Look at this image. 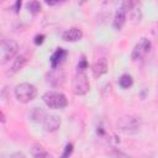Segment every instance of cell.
<instances>
[{
  "mask_svg": "<svg viewBox=\"0 0 158 158\" xmlns=\"http://www.w3.org/2000/svg\"><path fill=\"white\" fill-rule=\"evenodd\" d=\"M20 9H21V0H16V4H15V11L19 12Z\"/></svg>",
  "mask_w": 158,
  "mask_h": 158,
  "instance_id": "obj_23",
  "label": "cell"
},
{
  "mask_svg": "<svg viewBox=\"0 0 158 158\" xmlns=\"http://www.w3.org/2000/svg\"><path fill=\"white\" fill-rule=\"evenodd\" d=\"M68 52L64 49V48H57V51L51 56L49 58V62H51V67L52 68H57L67 57Z\"/></svg>",
  "mask_w": 158,
  "mask_h": 158,
  "instance_id": "obj_11",
  "label": "cell"
},
{
  "mask_svg": "<svg viewBox=\"0 0 158 158\" xmlns=\"http://www.w3.org/2000/svg\"><path fill=\"white\" fill-rule=\"evenodd\" d=\"M42 126L46 132H54L60 127V118L56 115H47L42 121Z\"/></svg>",
  "mask_w": 158,
  "mask_h": 158,
  "instance_id": "obj_7",
  "label": "cell"
},
{
  "mask_svg": "<svg viewBox=\"0 0 158 158\" xmlns=\"http://www.w3.org/2000/svg\"><path fill=\"white\" fill-rule=\"evenodd\" d=\"M43 101L49 109H64L68 105L67 96L59 91H47L43 95Z\"/></svg>",
  "mask_w": 158,
  "mask_h": 158,
  "instance_id": "obj_3",
  "label": "cell"
},
{
  "mask_svg": "<svg viewBox=\"0 0 158 158\" xmlns=\"http://www.w3.org/2000/svg\"><path fill=\"white\" fill-rule=\"evenodd\" d=\"M142 125V120L139 116H136V115H126V116H122L117 120V128L122 132H126V133H131V132H136L139 130Z\"/></svg>",
  "mask_w": 158,
  "mask_h": 158,
  "instance_id": "obj_1",
  "label": "cell"
},
{
  "mask_svg": "<svg viewBox=\"0 0 158 158\" xmlns=\"http://www.w3.org/2000/svg\"><path fill=\"white\" fill-rule=\"evenodd\" d=\"M91 70H93V74L95 78H99L101 75H104L106 72H107V60L105 58H100L98 59L93 67H91Z\"/></svg>",
  "mask_w": 158,
  "mask_h": 158,
  "instance_id": "obj_10",
  "label": "cell"
},
{
  "mask_svg": "<svg viewBox=\"0 0 158 158\" xmlns=\"http://www.w3.org/2000/svg\"><path fill=\"white\" fill-rule=\"evenodd\" d=\"M81 37H83V31L78 27H72V28L64 31L62 35V38L67 42H77L79 40H81Z\"/></svg>",
  "mask_w": 158,
  "mask_h": 158,
  "instance_id": "obj_9",
  "label": "cell"
},
{
  "mask_svg": "<svg viewBox=\"0 0 158 158\" xmlns=\"http://www.w3.org/2000/svg\"><path fill=\"white\" fill-rule=\"evenodd\" d=\"M6 121V117H5V115L0 111V122H5Z\"/></svg>",
  "mask_w": 158,
  "mask_h": 158,
  "instance_id": "obj_24",
  "label": "cell"
},
{
  "mask_svg": "<svg viewBox=\"0 0 158 158\" xmlns=\"http://www.w3.org/2000/svg\"><path fill=\"white\" fill-rule=\"evenodd\" d=\"M151 47H152L151 41H149L148 38H146V37H142V38L135 44V47H133V49H132V54H131L132 60L137 62V60L143 59V58L148 54V52L151 51Z\"/></svg>",
  "mask_w": 158,
  "mask_h": 158,
  "instance_id": "obj_5",
  "label": "cell"
},
{
  "mask_svg": "<svg viewBox=\"0 0 158 158\" xmlns=\"http://www.w3.org/2000/svg\"><path fill=\"white\" fill-rule=\"evenodd\" d=\"M15 96L20 102H30L37 96V89L30 83H21L15 88Z\"/></svg>",
  "mask_w": 158,
  "mask_h": 158,
  "instance_id": "obj_2",
  "label": "cell"
},
{
  "mask_svg": "<svg viewBox=\"0 0 158 158\" xmlns=\"http://www.w3.org/2000/svg\"><path fill=\"white\" fill-rule=\"evenodd\" d=\"M43 40H44V35H37L36 37H35V44H41V43H43Z\"/></svg>",
  "mask_w": 158,
  "mask_h": 158,
  "instance_id": "obj_21",
  "label": "cell"
},
{
  "mask_svg": "<svg viewBox=\"0 0 158 158\" xmlns=\"http://www.w3.org/2000/svg\"><path fill=\"white\" fill-rule=\"evenodd\" d=\"M27 63V58H26V56H23V54H20V56H17L16 57V59L14 60V63H12V65H11V69H10V72H9V74H15V73H17L20 69H22L23 67H25V64Z\"/></svg>",
  "mask_w": 158,
  "mask_h": 158,
  "instance_id": "obj_13",
  "label": "cell"
},
{
  "mask_svg": "<svg viewBox=\"0 0 158 158\" xmlns=\"http://www.w3.org/2000/svg\"><path fill=\"white\" fill-rule=\"evenodd\" d=\"M17 51H19V44H17L15 41H12V40L7 41V42L5 43V46H4V58H2V63H6V62H9L11 58H14V57L16 56Z\"/></svg>",
  "mask_w": 158,
  "mask_h": 158,
  "instance_id": "obj_8",
  "label": "cell"
},
{
  "mask_svg": "<svg viewBox=\"0 0 158 158\" xmlns=\"http://www.w3.org/2000/svg\"><path fill=\"white\" fill-rule=\"evenodd\" d=\"M52 69L53 70H51L47 74V83L51 84L53 88H59L65 81V74L62 69H57V68H52Z\"/></svg>",
  "mask_w": 158,
  "mask_h": 158,
  "instance_id": "obj_6",
  "label": "cell"
},
{
  "mask_svg": "<svg viewBox=\"0 0 158 158\" xmlns=\"http://www.w3.org/2000/svg\"><path fill=\"white\" fill-rule=\"evenodd\" d=\"M86 67H88V64H86V60H85V58L83 57V58H81V60H80V63H78V72H81V70H84Z\"/></svg>",
  "mask_w": 158,
  "mask_h": 158,
  "instance_id": "obj_20",
  "label": "cell"
},
{
  "mask_svg": "<svg viewBox=\"0 0 158 158\" xmlns=\"http://www.w3.org/2000/svg\"><path fill=\"white\" fill-rule=\"evenodd\" d=\"M31 154L35 157V158H42V157H51V154L41 146L36 144L31 148Z\"/></svg>",
  "mask_w": 158,
  "mask_h": 158,
  "instance_id": "obj_16",
  "label": "cell"
},
{
  "mask_svg": "<svg viewBox=\"0 0 158 158\" xmlns=\"http://www.w3.org/2000/svg\"><path fill=\"white\" fill-rule=\"evenodd\" d=\"M137 5H141V2H139V0H122V7L125 9V11H126V14L131 10V9H133L135 6H137Z\"/></svg>",
  "mask_w": 158,
  "mask_h": 158,
  "instance_id": "obj_18",
  "label": "cell"
},
{
  "mask_svg": "<svg viewBox=\"0 0 158 158\" xmlns=\"http://www.w3.org/2000/svg\"><path fill=\"white\" fill-rule=\"evenodd\" d=\"M26 7H27V10H28L32 15H37V14H40L41 10H42V6H41L40 1H37V0H30V1L27 2Z\"/></svg>",
  "mask_w": 158,
  "mask_h": 158,
  "instance_id": "obj_17",
  "label": "cell"
},
{
  "mask_svg": "<svg viewBox=\"0 0 158 158\" xmlns=\"http://www.w3.org/2000/svg\"><path fill=\"white\" fill-rule=\"evenodd\" d=\"M126 16H127V14H126L125 9L122 6H120L117 9L116 14H115V17H114V27H115V30L120 31L123 27V25L126 22Z\"/></svg>",
  "mask_w": 158,
  "mask_h": 158,
  "instance_id": "obj_12",
  "label": "cell"
},
{
  "mask_svg": "<svg viewBox=\"0 0 158 158\" xmlns=\"http://www.w3.org/2000/svg\"><path fill=\"white\" fill-rule=\"evenodd\" d=\"M90 90V83L85 73L78 72L72 81V91L75 95H85Z\"/></svg>",
  "mask_w": 158,
  "mask_h": 158,
  "instance_id": "obj_4",
  "label": "cell"
},
{
  "mask_svg": "<svg viewBox=\"0 0 158 158\" xmlns=\"http://www.w3.org/2000/svg\"><path fill=\"white\" fill-rule=\"evenodd\" d=\"M46 116H47L46 111L42 110L41 107H33L32 111L30 112V117H31V120L35 121V122H42Z\"/></svg>",
  "mask_w": 158,
  "mask_h": 158,
  "instance_id": "obj_14",
  "label": "cell"
},
{
  "mask_svg": "<svg viewBox=\"0 0 158 158\" xmlns=\"http://www.w3.org/2000/svg\"><path fill=\"white\" fill-rule=\"evenodd\" d=\"M46 1V4L47 5H56V4H58V2H60V1H63V0H44Z\"/></svg>",
  "mask_w": 158,
  "mask_h": 158,
  "instance_id": "obj_22",
  "label": "cell"
},
{
  "mask_svg": "<svg viewBox=\"0 0 158 158\" xmlns=\"http://www.w3.org/2000/svg\"><path fill=\"white\" fill-rule=\"evenodd\" d=\"M132 84H133V78L130 74H122L118 79V85L122 89H128L132 86Z\"/></svg>",
  "mask_w": 158,
  "mask_h": 158,
  "instance_id": "obj_15",
  "label": "cell"
},
{
  "mask_svg": "<svg viewBox=\"0 0 158 158\" xmlns=\"http://www.w3.org/2000/svg\"><path fill=\"white\" fill-rule=\"evenodd\" d=\"M72 153H73V144L72 143H68L65 146V148H64V152H63L62 157H69Z\"/></svg>",
  "mask_w": 158,
  "mask_h": 158,
  "instance_id": "obj_19",
  "label": "cell"
}]
</instances>
